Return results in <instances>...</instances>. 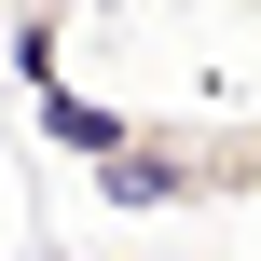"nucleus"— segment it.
<instances>
[]
</instances>
